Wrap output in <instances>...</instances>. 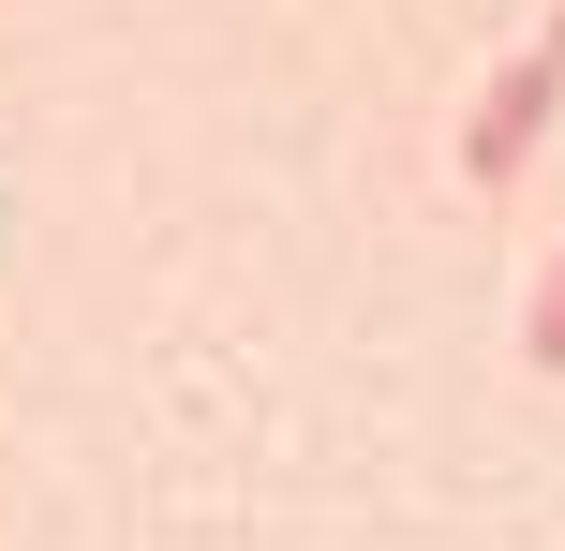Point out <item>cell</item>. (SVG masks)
<instances>
[{
  "label": "cell",
  "mask_w": 565,
  "mask_h": 551,
  "mask_svg": "<svg viewBox=\"0 0 565 551\" xmlns=\"http://www.w3.org/2000/svg\"><path fill=\"white\" fill-rule=\"evenodd\" d=\"M551 119H565V75H551L536 45H521L507 75L477 89V119H461V179H477V194H507V179L536 165V135H551Z\"/></svg>",
  "instance_id": "1"
},
{
  "label": "cell",
  "mask_w": 565,
  "mask_h": 551,
  "mask_svg": "<svg viewBox=\"0 0 565 551\" xmlns=\"http://www.w3.org/2000/svg\"><path fill=\"white\" fill-rule=\"evenodd\" d=\"M521 358H536V373H565V239H551L536 298H521Z\"/></svg>",
  "instance_id": "2"
},
{
  "label": "cell",
  "mask_w": 565,
  "mask_h": 551,
  "mask_svg": "<svg viewBox=\"0 0 565 551\" xmlns=\"http://www.w3.org/2000/svg\"><path fill=\"white\" fill-rule=\"evenodd\" d=\"M536 60H551V75H565V15H551V30H536Z\"/></svg>",
  "instance_id": "3"
}]
</instances>
